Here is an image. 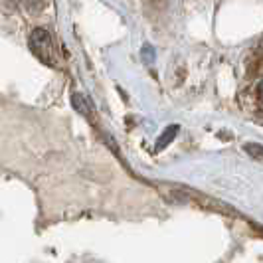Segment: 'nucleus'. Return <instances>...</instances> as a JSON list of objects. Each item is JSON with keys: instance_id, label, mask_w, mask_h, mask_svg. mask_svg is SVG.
I'll list each match as a JSON object with an SVG mask.
<instances>
[{"instance_id": "obj_1", "label": "nucleus", "mask_w": 263, "mask_h": 263, "mask_svg": "<svg viewBox=\"0 0 263 263\" xmlns=\"http://www.w3.org/2000/svg\"><path fill=\"white\" fill-rule=\"evenodd\" d=\"M30 50L34 52L36 58H40L44 64L53 67H60V55L53 44V36L46 28H36L30 34Z\"/></svg>"}, {"instance_id": "obj_3", "label": "nucleus", "mask_w": 263, "mask_h": 263, "mask_svg": "<svg viewBox=\"0 0 263 263\" xmlns=\"http://www.w3.org/2000/svg\"><path fill=\"white\" fill-rule=\"evenodd\" d=\"M253 95H255L259 107L263 109V64H259V76H257L255 85H253Z\"/></svg>"}, {"instance_id": "obj_2", "label": "nucleus", "mask_w": 263, "mask_h": 263, "mask_svg": "<svg viewBox=\"0 0 263 263\" xmlns=\"http://www.w3.org/2000/svg\"><path fill=\"white\" fill-rule=\"evenodd\" d=\"M176 133H178V125H171L166 131L160 135V139H158V143H157V151H162L164 146L168 145L172 139L176 137Z\"/></svg>"}, {"instance_id": "obj_6", "label": "nucleus", "mask_w": 263, "mask_h": 263, "mask_svg": "<svg viewBox=\"0 0 263 263\" xmlns=\"http://www.w3.org/2000/svg\"><path fill=\"white\" fill-rule=\"evenodd\" d=\"M143 55H145V58H148L151 62L155 60V52H153V48H145V50H143Z\"/></svg>"}, {"instance_id": "obj_5", "label": "nucleus", "mask_w": 263, "mask_h": 263, "mask_svg": "<svg viewBox=\"0 0 263 263\" xmlns=\"http://www.w3.org/2000/svg\"><path fill=\"white\" fill-rule=\"evenodd\" d=\"M73 105H76V109H78V111H81L83 115H87V113H89V107H87V103L83 101V97H81L79 93H76V95H73Z\"/></svg>"}, {"instance_id": "obj_4", "label": "nucleus", "mask_w": 263, "mask_h": 263, "mask_svg": "<svg viewBox=\"0 0 263 263\" xmlns=\"http://www.w3.org/2000/svg\"><path fill=\"white\" fill-rule=\"evenodd\" d=\"M246 151H248V153H250L253 158H257V160H263V146L261 145L250 143V145H246Z\"/></svg>"}]
</instances>
